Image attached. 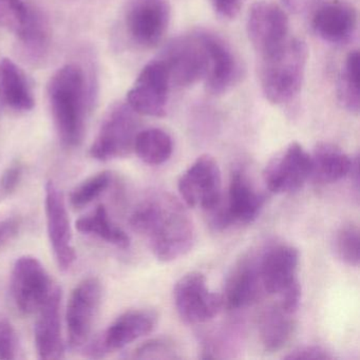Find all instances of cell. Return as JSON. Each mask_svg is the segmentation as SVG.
<instances>
[{"mask_svg": "<svg viewBox=\"0 0 360 360\" xmlns=\"http://www.w3.org/2000/svg\"><path fill=\"white\" fill-rule=\"evenodd\" d=\"M132 229L144 236L158 260L170 262L193 248L195 231L182 204L169 195L143 201L130 217Z\"/></svg>", "mask_w": 360, "mask_h": 360, "instance_id": "obj_1", "label": "cell"}, {"mask_svg": "<svg viewBox=\"0 0 360 360\" xmlns=\"http://www.w3.org/2000/svg\"><path fill=\"white\" fill-rule=\"evenodd\" d=\"M47 91L60 142L67 148L79 146L83 142L92 104L83 68L75 64L65 65L52 75Z\"/></svg>", "mask_w": 360, "mask_h": 360, "instance_id": "obj_2", "label": "cell"}, {"mask_svg": "<svg viewBox=\"0 0 360 360\" xmlns=\"http://www.w3.org/2000/svg\"><path fill=\"white\" fill-rule=\"evenodd\" d=\"M307 48L298 39H288L277 51L261 58L263 94L274 105L288 104L298 96L304 79Z\"/></svg>", "mask_w": 360, "mask_h": 360, "instance_id": "obj_3", "label": "cell"}, {"mask_svg": "<svg viewBox=\"0 0 360 360\" xmlns=\"http://www.w3.org/2000/svg\"><path fill=\"white\" fill-rule=\"evenodd\" d=\"M298 269V250L286 244L271 246L259 259L263 290L278 295L280 307L290 314L296 313L300 304Z\"/></svg>", "mask_w": 360, "mask_h": 360, "instance_id": "obj_4", "label": "cell"}, {"mask_svg": "<svg viewBox=\"0 0 360 360\" xmlns=\"http://www.w3.org/2000/svg\"><path fill=\"white\" fill-rule=\"evenodd\" d=\"M140 120L127 103L115 105L103 120L96 140L90 147V155L101 162L122 159L134 151Z\"/></svg>", "mask_w": 360, "mask_h": 360, "instance_id": "obj_5", "label": "cell"}, {"mask_svg": "<svg viewBox=\"0 0 360 360\" xmlns=\"http://www.w3.org/2000/svg\"><path fill=\"white\" fill-rule=\"evenodd\" d=\"M158 60L163 64L172 88H187L205 79L207 53L199 32L176 37Z\"/></svg>", "mask_w": 360, "mask_h": 360, "instance_id": "obj_6", "label": "cell"}, {"mask_svg": "<svg viewBox=\"0 0 360 360\" xmlns=\"http://www.w3.org/2000/svg\"><path fill=\"white\" fill-rule=\"evenodd\" d=\"M179 193L189 207L212 212L223 201L220 168L208 155L198 158L179 179Z\"/></svg>", "mask_w": 360, "mask_h": 360, "instance_id": "obj_7", "label": "cell"}, {"mask_svg": "<svg viewBox=\"0 0 360 360\" xmlns=\"http://www.w3.org/2000/svg\"><path fill=\"white\" fill-rule=\"evenodd\" d=\"M174 299L181 319L189 324L210 321L223 307L222 296L208 288L205 276L199 271L180 278L174 288Z\"/></svg>", "mask_w": 360, "mask_h": 360, "instance_id": "obj_8", "label": "cell"}, {"mask_svg": "<svg viewBox=\"0 0 360 360\" xmlns=\"http://www.w3.org/2000/svg\"><path fill=\"white\" fill-rule=\"evenodd\" d=\"M0 26L13 33L33 58L45 52L48 27L28 0H0Z\"/></svg>", "mask_w": 360, "mask_h": 360, "instance_id": "obj_9", "label": "cell"}, {"mask_svg": "<svg viewBox=\"0 0 360 360\" xmlns=\"http://www.w3.org/2000/svg\"><path fill=\"white\" fill-rule=\"evenodd\" d=\"M248 34L259 58L279 50L290 39L288 18L282 8L269 1H257L248 12Z\"/></svg>", "mask_w": 360, "mask_h": 360, "instance_id": "obj_10", "label": "cell"}, {"mask_svg": "<svg viewBox=\"0 0 360 360\" xmlns=\"http://www.w3.org/2000/svg\"><path fill=\"white\" fill-rule=\"evenodd\" d=\"M170 20L167 0H128L125 25L134 44L146 49L157 47Z\"/></svg>", "mask_w": 360, "mask_h": 360, "instance_id": "obj_11", "label": "cell"}, {"mask_svg": "<svg viewBox=\"0 0 360 360\" xmlns=\"http://www.w3.org/2000/svg\"><path fill=\"white\" fill-rule=\"evenodd\" d=\"M102 296V284L94 277L83 280L71 292L66 313L68 345L71 349H79L87 343Z\"/></svg>", "mask_w": 360, "mask_h": 360, "instance_id": "obj_12", "label": "cell"}, {"mask_svg": "<svg viewBox=\"0 0 360 360\" xmlns=\"http://www.w3.org/2000/svg\"><path fill=\"white\" fill-rule=\"evenodd\" d=\"M54 284L39 259L22 256L12 271L11 292L14 303L25 315L37 314L47 300Z\"/></svg>", "mask_w": 360, "mask_h": 360, "instance_id": "obj_13", "label": "cell"}, {"mask_svg": "<svg viewBox=\"0 0 360 360\" xmlns=\"http://www.w3.org/2000/svg\"><path fill=\"white\" fill-rule=\"evenodd\" d=\"M45 212L47 233L52 252L60 271H68L77 260L72 231L62 191L52 180L45 186Z\"/></svg>", "mask_w": 360, "mask_h": 360, "instance_id": "obj_14", "label": "cell"}, {"mask_svg": "<svg viewBox=\"0 0 360 360\" xmlns=\"http://www.w3.org/2000/svg\"><path fill=\"white\" fill-rule=\"evenodd\" d=\"M170 89L167 72L157 58L141 71L127 94L126 103L139 115L162 117L167 112Z\"/></svg>", "mask_w": 360, "mask_h": 360, "instance_id": "obj_15", "label": "cell"}, {"mask_svg": "<svg viewBox=\"0 0 360 360\" xmlns=\"http://www.w3.org/2000/svg\"><path fill=\"white\" fill-rule=\"evenodd\" d=\"M311 172V155L300 144L292 143L269 162L263 179L271 193H292L304 186Z\"/></svg>", "mask_w": 360, "mask_h": 360, "instance_id": "obj_16", "label": "cell"}, {"mask_svg": "<svg viewBox=\"0 0 360 360\" xmlns=\"http://www.w3.org/2000/svg\"><path fill=\"white\" fill-rule=\"evenodd\" d=\"M199 35L207 53V71L204 79L206 89L214 96H220L240 81L241 65L224 39L208 31H199Z\"/></svg>", "mask_w": 360, "mask_h": 360, "instance_id": "obj_17", "label": "cell"}, {"mask_svg": "<svg viewBox=\"0 0 360 360\" xmlns=\"http://www.w3.org/2000/svg\"><path fill=\"white\" fill-rule=\"evenodd\" d=\"M62 292L54 285L47 300L37 311L34 339L39 359H60L64 356L62 326H60Z\"/></svg>", "mask_w": 360, "mask_h": 360, "instance_id": "obj_18", "label": "cell"}, {"mask_svg": "<svg viewBox=\"0 0 360 360\" xmlns=\"http://www.w3.org/2000/svg\"><path fill=\"white\" fill-rule=\"evenodd\" d=\"M263 290L259 271V259L245 257L231 269L227 276L222 296L223 307L240 309L258 300Z\"/></svg>", "mask_w": 360, "mask_h": 360, "instance_id": "obj_19", "label": "cell"}, {"mask_svg": "<svg viewBox=\"0 0 360 360\" xmlns=\"http://www.w3.org/2000/svg\"><path fill=\"white\" fill-rule=\"evenodd\" d=\"M157 316L147 309H131L117 317L98 339L103 355L123 349L153 332Z\"/></svg>", "mask_w": 360, "mask_h": 360, "instance_id": "obj_20", "label": "cell"}, {"mask_svg": "<svg viewBox=\"0 0 360 360\" xmlns=\"http://www.w3.org/2000/svg\"><path fill=\"white\" fill-rule=\"evenodd\" d=\"M264 202V195L255 188L245 172L235 170L231 174L226 202L223 203L227 225L252 223L260 214Z\"/></svg>", "mask_w": 360, "mask_h": 360, "instance_id": "obj_21", "label": "cell"}, {"mask_svg": "<svg viewBox=\"0 0 360 360\" xmlns=\"http://www.w3.org/2000/svg\"><path fill=\"white\" fill-rule=\"evenodd\" d=\"M314 32L330 44L347 43L358 26L356 10L349 4L334 1L321 6L311 20Z\"/></svg>", "mask_w": 360, "mask_h": 360, "instance_id": "obj_22", "label": "cell"}, {"mask_svg": "<svg viewBox=\"0 0 360 360\" xmlns=\"http://www.w3.org/2000/svg\"><path fill=\"white\" fill-rule=\"evenodd\" d=\"M0 102L15 111H30L35 105L26 75L10 58L0 60Z\"/></svg>", "mask_w": 360, "mask_h": 360, "instance_id": "obj_23", "label": "cell"}, {"mask_svg": "<svg viewBox=\"0 0 360 360\" xmlns=\"http://www.w3.org/2000/svg\"><path fill=\"white\" fill-rule=\"evenodd\" d=\"M311 178L319 184H332L349 176L353 158L336 145L319 143L311 155Z\"/></svg>", "mask_w": 360, "mask_h": 360, "instance_id": "obj_24", "label": "cell"}, {"mask_svg": "<svg viewBox=\"0 0 360 360\" xmlns=\"http://www.w3.org/2000/svg\"><path fill=\"white\" fill-rule=\"evenodd\" d=\"M294 315L279 304L263 311L259 318V336L266 351H279L290 342L296 328Z\"/></svg>", "mask_w": 360, "mask_h": 360, "instance_id": "obj_25", "label": "cell"}, {"mask_svg": "<svg viewBox=\"0 0 360 360\" xmlns=\"http://www.w3.org/2000/svg\"><path fill=\"white\" fill-rule=\"evenodd\" d=\"M79 233L96 236L107 243L126 250L130 246V238L121 227L113 223L109 217L108 210L101 204L87 216L82 217L75 223Z\"/></svg>", "mask_w": 360, "mask_h": 360, "instance_id": "obj_26", "label": "cell"}, {"mask_svg": "<svg viewBox=\"0 0 360 360\" xmlns=\"http://www.w3.org/2000/svg\"><path fill=\"white\" fill-rule=\"evenodd\" d=\"M174 150L172 138L159 128L140 130L134 142L138 157L148 165H161L172 157Z\"/></svg>", "mask_w": 360, "mask_h": 360, "instance_id": "obj_27", "label": "cell"}, {"mask_svg": "<svg viewBox=\"0 0 360 360\" xmlns=\"http://www.w3.org/2000/svg\"><path fill=\"white\" fill-rule=\"evenodd\" d=\"M359 72L360 56L355 50L345 58L337 85V98L341 106L355 115L360 108Z\"/></svg>", "mask_w": 360, "mask_h": 360, "instance_id": "obj_28", "label": "cell"}, {"mask_svg": "<svg viewBox=\"0 0 360 360\" xmlns=\"http://www.w3.org/2000/svg\"><path fill=\"white\" fill-rule=\"evenodd\" d=\"M333 250L341 262L357 267L360 262V235L357 225L347 223L339 227L333 240Z\"/></svg>", "mask_w": 360, "mask_h": 360, "instance_id": "obj_29", "label": "cell"}, {"mask_svg": "<svg viewBox=\"0 0 360 360\" xmlns=\"http://www.w3.org/2000/svg\"><path fill=\"white\" fill-rule=\"evenodd\" d=\"M112 176L109 172H98L77 185L70 193V204L75 210H82L98 199L110 186Z\"/></svg>", "mask_w": 360, "mask_h": 360, "instance_id": "obj_30", "label": "cell"}, {"mask_svg": "<svg viewBox=\"0 0 360 360\" xmlns=\"http://www.w3.org/2000/svg\"><path fill=\"white\" fill-rule=\"evenodd\" d=\"M136 359H176L180 358L178 349L168 339H151L134 349Z\"/></svg>", "mask_w": 360, "mask_h": 360, "instance_id": "obj_31", "label": "cell"}, {"mask_svg": "<svg viewBox=\"0 0 360 360\" xmlns=\"http://www.w3.org/2000/svg\"><path fill=\"white\" fill-rule=\"evenodd\" d=\"M20 352L18 334L11 322L0 317V359H15Z\"/></svg>", "mask_w": 360, "mask_h": 360, "instance_id": "obj_32", "label": "cell"}, {"mask_svg": "<svg viewBox=\"0 0 360 360\" xmlns=\"http://www.w3.org/2000/svg\"><path fill=\"white\" fill-rule=\"evenodd\" d=\"M24 165L20 161H14L6 168L0 178V193L4 195L13 193L22 181Z\"/></svg>", "mask_w": 360, "mask_h": 360, "instance_id": "obj_33", "label": "cell"}, {"mask_svg": "<svg viewBox=\"0 0 360 360\" xmlns=\"http://www.w3.org/2000/svg\"><path fill=\"white\" fill-rule=\"evenodd\" d=\"M288 360H326L332 359L333 356L323 347L317 345H304L297 347L285 356Z\"/></svg>", "mask_w": 360, "mask_h": 360, "instance_id": "obj_34", "label": "cell"}, {"mask_svg": "<svg viewBox=\"0 0 360 360\" xmlns=\"http://www.w3.org/2000/svg\"><path fill=\"white\" fill-rule=\"evenodd\" d=\"M243 0H212V8L221 18L233 20L239 14Z\"/></svg>", "mask_w": 360, "mask_h": 360, "instance_id": "obj_35", "label": "cell"}, {"mask_svg": "<svg viewBox=\"0 0 360 360\" xmlns=\"http://www.w3.org/2000/svg\"><path fill=\"white\" fill-rule=\"evenodd\" d=\"M22 221L16 217L0 220V248L9 243L20 231Z\"/></svg>", "mask_w": 360, "mask_h": 360, "instance_id": "obj_36", "label": "cell"}, {"mask_svg": "<svg viewBox=\"0 0 360 360\" xmlns=\"http://www.w3.org/2000/svg\"><path fill=\"white\" fill-rule=\"evenodd\" d=\"M292 13H304L317 4L318 0H282Z\"/></svg>", "mask_w": 360, "mask_h": 360, "instance_id": "obj_37", "label": "cell"}]
</instances>
